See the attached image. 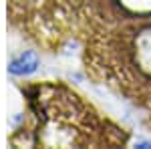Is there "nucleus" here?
Here are the masks:
<instances>
[{
	"label": "nucleus",
	"mask_w": 151,
	"mask_h": 149,
	"mask_svg": "<svg viewBox=\"0 0 151 149\" xmlns=\"http://www.w3.org/2000/svg\"><path fill=\"white\" fill-rule=\"evenodd\" d=\"M85 35V65L151 119V20L95 26Z\"/></svg>",
	"instance_id": "f257e3e1"
},
{
	"label": "nucleus",
	"mask_w": 151,
	"mask_h": 149,
	"mask_svg": "<svg viewBox=\"0 0 151 149\" xmlns=\"http://www.w3.org/2000/svg\"><path fill=\"white\" fill-rule=\"evenodd\" d=\"M26 105L32 117V125L26 127L32 133V143L40 145H83L79 131H85L95 145H119L127 135L101 117L83 97L65 85L35 83L22 87Z\"/></svg>",
	"instance_id": "f03ea898"
},
{
	"label": "nucleus",
	"mask_w": 151,
	"mask_h": 149,
	"mask_svg": "<svg viewBox=\"0 0 151 149\" xmlns=\"http://www.w3.org/2000/svg\"><path fill=\"white\" fill-rule=\"evenodd\" d=\"M65 0H10V16L16 24L26 28L36 40L52 38Z\"/></svg>",
	"instance_id": "7ed1b4c3"
},
{
	"label": "nucleus",
	"mask_w": 151,
	"mask_h": 149,
	"mask_svg": "<svg viewBox=\"0 0 151 149\" xmlns=\"http://www.w3.org/2000/svg\"><path fill=\"white\" fill-rule=\"evenodd\" d=\"M35 67H36V57L32 53H24V55H20L18 58L12 60L8 71L12 75H26V73L35 71Z\"/></svg>",
	"instance_id": "20e7f679"
}]
</instances>
